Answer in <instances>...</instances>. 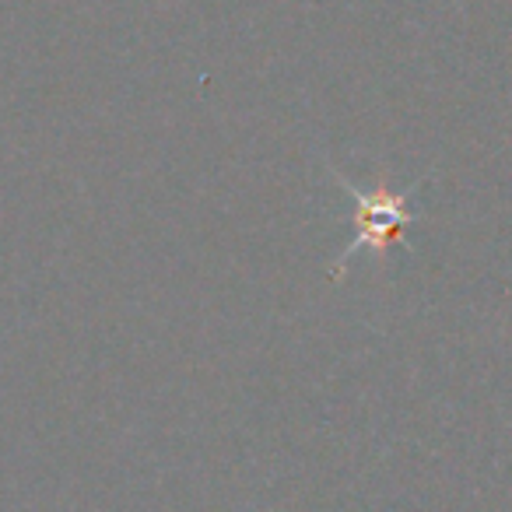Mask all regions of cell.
I'll list each match as a JSON object with an SVG mask.
<instances>
[{
  "mask_svg": "<svg viewBox=\"0 0 512 512\" xmlns=\"http://www.w3.org/2000/svg\"><path fill=\"white\" fill-rule=\"evenodd\" d=\"M330 172H334V183L344 193H351V200H355V239L334 260V278H344V267H348L351 256L358 253L383 256L390 246H407L404 228L411 221H418V214L411 211V197L425 186V179H414L404 190H393V186H372L369 190V186H355L337 169Z\"/></svg>",
  "mask_w": 512,
  "mask_h": 512,
  "instance_id": "obj_1",
  "label": "cell"
}]
</instances>
